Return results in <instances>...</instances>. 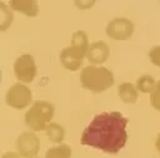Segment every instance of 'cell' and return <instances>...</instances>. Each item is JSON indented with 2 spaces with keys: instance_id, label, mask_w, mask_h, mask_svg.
I'll return each mask as SVG.
<instances>
[{
  "instance_id": "obj_1",
  "label": "cell",
  "mask_w": 160,
  "mask_h": 158,
  "mask_svg": "<svg viewBox=\"0 0 160 158\" xmlns=\"http://www.w3.org/2000/svg\"><path fill=\"white\" fill-rule=\"evenodd\" d=\"M128 118L119 112L100 113L94 117L81 134V144L115 154L128 140Z\"/></svg>"
},
{
  "instance_id": "obj_2",
  "label": "cell",
  "mask_w": 160,
  "mask_h": 158,
  "mask_svg": "<svg viewBox=\"0 0 160 158\" xmlns=\"http://www.w3.org/2000/svg\"><path fill=\"white\" fill-rule=\"evenodd\" d=\"M89 44L88 35L84 31H76L72 35L71 46L60 53L61 64L69 70H78L82 63L84 56L88 54Z\"/></svg>"
},
{
  "instance_id": "obj_3",
  "label": "cell",
  "mask_w": 160,
  "mask_h": 158,
  "mask_svg": "<svg viewBox=\"0 0 160 158\" xmlns=\"http://www.w3.org/2000/svg\"><path fill=\"white\" fill-rule=\"evenodd\" d=\"M80 80L85 89H89L91 92H102L112 85L114 76L112 73L106 68L90 65L82 69Z\"/></svg>"
},
{
  "instance_id": "obj_4",
  "label": "cell",
  "mask_w": 160,
  "mask_h": 158,
  "mask_svg": "<svg viewBox=\"0 0 160 158\" xmlns=\"http://www.w3.org/2000/svg\"><path fill=\"white\" fill-rule=\"evenodd\" d=\"M54 115V107L48 102H36L25 115V123L32 130L46 129V123Z\"/></svg>"
},
{
  "instance_id": "obj_5",
  "label": "cell",
  "mask_w": 160,
  "mask_h": 158,
  "mask_svg": "<svg viewBox=\"0 0 160 158\" xmlns=\"http://www.w3.org/2000/svg\"><path fill=\"white\" fill-rule=\"evenodd\" d=\"M15 75L19 80L30 83L36 75V65L34 61V58L30 54H24L20 58L16 59L14 65Z\"/></svg>"
},
{
  "instance_id": "obj_6",
  "label": "cell",
  "mask_w": 160,
  "mask_h": 158,
  "mask_svg": "<svg viewBox=\"0 0 160 158\" xmlns=\"http://www.w3.org/2000/svg\"><path fill=\"white\" fill-rule=\"evenodd\" d=\"M6 103L16 109H22L31 103V93L25 85L15 84L6 93Z\"/></svg>"
},
{
  "instance_id": "obj_7",
  "label": "cell",
  "mask_w": 160,
  "mask_h": 158,
  "mask_svg": "<svg viewBox=\"0 0 160 158\" xmlns=\"http://www.w3.org/2000/svg\"><path fill=\"white\" fill-rule=\"evenodd\" d=\"M132 31H134V24L125 18L114 19L106 26V34L116 40H125L130 38Z\"/></svg>"
},
{
  "instance_id": "obj_8",
  "label": "cell",
  "mask_w": 160,
  "mask_h": 158,
  "mask_svg": "<svg viewBox=\"0 0 160 158\" xmlns=\"http://www.w3.org/2000/svg\"><path fill=\"white\" fill-rule=\"evenodd\" d=\"M16 145H18V149H19L20 154L29 158V157H34L39 152L40 143H39L38 137L34 133L25 132L18 138Z\"/></svg>"
},
{
  "instance_id": "obj_9",
  "label": "cell",
  "mask_w": 160,
  "mask_h": 158,
  "mask_svg": "<svg viewBox=\"0 0 160 158\" xmlns=\"http://www.w3.org/2000/svg\"><path fill=\"white\" fill-rule=\"evenodd\" d=\"M109 56V46L104 41H96L89 46L88 60L92 64H101Z\"/></svg>"
},
{
  "instance_id": "obj_10",
  "label": "cell",
  "mask_w": 160,
  "mask_h": 158,
  "mask_svg": "<svg viewBox=\"0 0 160 158\" xmlns=\"http://www.w3.org/2000/svg\"><path fill=\"white\" fill-rule=\"evenodd\" d=\"M118 94L125 103H135L138 100V90L130 83L120 84L118 88Z\"/></svg>"
},
{
  "instance_id": "obj_11",
  "label": "cell",
  "mask_w": 160,
  "mask_h": 158,
  "mask_svg": "<svg viewBox=\"0 0 160 158\" xmlns=\"http://www.w3.org/2000/svg\"><path fill=\"white\" fill-rule=\"evenodd\" d=\"M11 5L15 6L14 9L25 13L26 15H36L38 14V4L35 1H11Z\"/></svg>"
},
{
  "instance_id": "obj_12",
  "label": "cell",
  "mask_w": 160,
  "mask_h": 158,
  "mask_svg": "<svg viewBox=\"0 0 160 158\" xmlns=\"http://www.w3.org/2000/svg\"><path fill=\"white\" fill-rule=\"evenodd\" d=\"M70 155H71L70 147L66 144H61V145L50 148L46 152L45 158H70Z\"/></svg>"
},
{
  "instance_id": "obj_13",
  "label": "cell",
  "mask_w": 160,
  "mask_h": 158,
  "mask_svg": "<svg viewBox=\"0 0 160 158\" xmlns=\"http://www.w3.org/2000/svg\"><path fill=\"white\" fill-rule=\"evenodd\" d=\"M154 87H155V80L150 75H141L136 80V85H135L136 90H140L142 93H151Z\"/></svg>"
},
{
  "instance_id": "obj_14",
  "label": "cell",
  "mask_w": 160,
  "mask_h": 158,
  "mask_svg": "<svg viewBox=\"0 0 160 158\" xmlns=\"http://www.w3.org/2000/svg\"><path fill=\"white\" fill-rule=\"evenodd\" d=\"M64 133L65 132H64L62 127H60L56 123H51L46 127V134H48V137L50 138L51 142H55V143L61 142L62 138H64Z\"/></svg>"
},
{
  "instance_id": "obj_15",
  "label": "cell",
  "mask_w": 160,
  "mask_h": 158,
  "mask_svg": "<svg viewBox=\"0 0 160 158\" xmlns=\"http://www.w3.org/2000/svg\"><path fill=\"white\" fill-rule=\"evenodd\" d=\"M12 21V15L10 13V10L8 9V6L2 3H0V30H5L8 29V26L11 24Z\"/></svg>"
},
{
  "instance_id": "obj_16",
  "label": "cell",
  "mask_w": 160,
  "mask_h": 158,
  "mask_svg": "<svg viewBox=\"0 0 160 158\" xmlns=\"http://www.w3.org/2000/svg\"><path fill=\"white\" fill-rule=\"evenodd\" d=\"M150 103L152 108L156 110H160V80L155 83V87L150 94Z\"/></svg>"
},
{
  "instance_id": "obj_17",
  "label": "cell",
  "mask_w": 160,
  "mask_h": 158,
  "mask_svg": "<svg viewBox=\"0 0 160 158\" xmlns=\"http://www.w3.org/2000/svg\"><path fill=\"white\" fill-rule=\"evenodd\" d=\"M149 58H150V61L159 66L160 68V45H156V46H152L149 51Z\"/></svg>"
},
{
  "instance_id": "obj_18",
  "label": "cell",
  "mask_w": 160,
  "mask_h": 158,
  "mask_svg": "<svg viewBox=\"0 0 160 158\" xmlns=\"http://www.w3.org/2000/svg\"><path fill=\"white\" fill-rule=\"evenodd\" d=\"M2 158H20V155L18 153H12V152H9L6 154H4Z\"/></svg>"
},
{
  "instance_id": "obj_19",
  "label": "cell",
  "mask_w": 160,
  "mask_h": 158,
  "mask_svg": "<svg viewBox=\"0 0 160 158\" xmlns=\"http://www.w3.org/2000/svg\"><path fill=\"white\" fill-rule=\"evenodd\" d=\"M155 147H156V149L160 152V132H159V134H158V137H156V142H155Z\"/></svg>"
},
{
  "instance_id": "obj_20",
  "label": "cell",
  "mask_w": 160,
  "mask_h": 158,
  "mask_svg": "<svg viewBox=\"0 0 160 158\" xmlns=\"http://www.w3.org/2000/svg\"><path fill=\"white\" fill-rule=\"evenodd\" d=\"M0 83H1V71H0Z\"/></svg>"
}]
</instances>
